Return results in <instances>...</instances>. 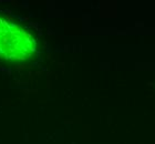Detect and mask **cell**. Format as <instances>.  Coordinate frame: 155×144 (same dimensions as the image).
<instances>
[{
  "instance_id": "obj_1",
  "label": "cell",
  "mask_w": 155,
  "mask_h": 144,
  "mask_svg": "<svg viewBox=\"0 0 155 144\" xmlns=\"http://www.w3.org/2000/svg\"><path fill=\"white\" fill-rule=\"evenodd\" d=\"M37 41L16 23L0 17V58L7 61H26L37 52Z\"/></svg>"
}]
</instances>
